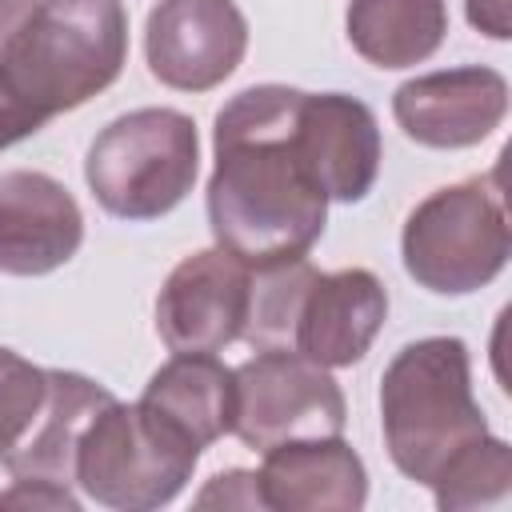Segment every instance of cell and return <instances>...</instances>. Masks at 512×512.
Segmentation results:
<instances>
[{
    "label": "cell",
    "mask_w": 512,
    "mask_h": 512,
    "mask_svg": "<svg viewBox=\"0 0 512 512\" xmlns=\"http://www.w3.org/2000/svg\"><path fill=\"white\" fill-rule=\"evenodd\" d=\"M464 12H468V24L480 28L484 36H492V40H508L512 36L508 0H464Z\"/></svg>",
    "instance_id": "cell-22"
},
{
    "label": "cell",
    "mask_w": 512,
    "mask_h": 512,
    "mask_svg": "<svg viewBox=\"0 0 512 512\" xmlns=\"http://www.w3.org/2000/svg\"><path fill=\"white\" fill-rule=\"evenodd\" d=\"M84 244V212L76 196L48 172H0V272L48 276Z\"/></svg>",
    "instance_id": "cell-12"
},
{
    "label": "cell",
    "mask_w": 512,
    "mask_h": 512,
    "mask_svg": "<svg viewBox=\"0 0 512 512\" xmlns=\"http://www.w3.org/2000/svg\"><path fill=\"white\" fill-rule=\"evenodd\" d=\"M140 404L204 452L224 432H232L236 372L212 352H172V360L148 376Z\"/></svg>",
    "instance_id": "cell-15"
},
{
    "label": "cell",
    "mask_w": 512,
    "mask_h": 512,
    "mask_svg": "<svg viewBox=\"0 0 512 512\" xmlns=\"http://www.w3.org/2000/svg\"><path fill=\"white\" fill-rule=\"evenodd\" d=\"M380 428L392 464L424 488L464 448L488 436L460 336H424L392 356L380 376Z\"/></svg>",
    "instance_id": "cell-3"
},
{
    "label": "cell",
    "mask_w": 512,
    "mask_h": 512,
    "mask_svg": "<svg viewBox=\"0 0 512 512\" xmlns=\"http://www.w3.org/2000/svg\"><path fill=\"white\" fill-rule=\"evenodd\" d=\"M112 400V392L80 372H60L48 368V404L20 444V452L4 464L12 480H56L72 484V464H76V444L88 420Z\"/></svg>",
    "instance_id": "cell-16"
},
{
    "label": "cell",
    "mask_w": 512,
    "mask_h": 512,
    "mask_svg": "<svg viewBox=\"0 0 512 512\" xmlns=\"http://www.w3.org/2000/svg\"><path fill=\"white\" fill-rule=\"evenodd\" d=\"M428 488L436 496V508L444 512L500 504L512 488V448L488 432L472 448H464Z\"/></svg>",
    "instance_id": "cell-18"
},
{
    "label": "cell",
    "mask_w": 512,
    "mask_h": 512,
    "mask_svg": "<svg viewBox=\"0 0 512 512\" xmlns=\"http://www.w3.org/2000/svg\"><path fill=\"white\" fill-rule=\"evenodd\" d=\"M352 48L376 68L424 64L448 36L444 0H348Z\"/></svg>",
    "instance_id": "cell-17"
},
{
    "label": "cell",
    "mask_w": 512,
    "mask_h": 512,
    "mask_svg": "<svg viewBox=\"0 0 512 512\" xmlns=\"http://www.w3.org/2000/svg\"><path fill=\"white\" fill-rule=\"evenodd\" d=\"M388 320V292L368 268L312 272L288 328V352L320 368H352Z\"/></svg>",
    "instance_id": "cell-10"
},
{
    "label": "cell",
    "mask_w": 512,
    "mask_h": 512,
    "mask_svg": "<svg viewBox=\"0 0 512 512\" xmlns=\"http://www.w3.org/2000/svg\"><path fill=\"white\" fill-rule=\"evenodd\" d=\"M0 508H52V512H80V500L72 496V484L56 480H12L8 492H0Z\"/></svg>",
    "instance_id": "cell-21"
},
{
    "label": "cell",
    "mask_w": 512,
    "mask_h": 512,
    "mask_svg": "<svg viewBox=\"0 0 512 512\" xmlns=\"http://www.w3.org/2000/svg\"><path fill=\"white\" fill-rule=\"evenodd\" d=\"M200 448L152 408L120 404L116 396L88 420L76 444L72 484L88 500L116 512H152L172 504L192 480Z\"/></svg>",
    "instance_id": "cell-5"
},
{
    "label": "cell",
    "mask_w": 512,
    "mask_h": 512,
    "mask_svg": "<svg viewBox=\"0 0 512 512\" xmlns=\"http://www.w3.org/2000/svg\"><path fill=\"white\" fill-rule=\"evenodd\" d=\"M48 404V368L0 348V464H8Z\"/></svg>",
    "instance_id": "cell-19"
},
{
    "label": "cell",
    "mask_w": 512,
    "mask_h": 512,
    "mask_svg": "<svg viewBox=\"0 0 512 512\" xmlns=\"http://www.w3.org/2000/svg\"><path fill=\"white\" fill-rule=\"evenodd\" d=\"M200 136L176 108H136L116 116L88 148L84 180L116 220H160L196 184Z\"/></svg>",
    "instance_id": "cell-4"
},
{
    "label": "cell",
    "mask_w": 512,
    "mask_h": 512,
    "mask_svg": "<svg viewBox=\"0 0 512 512\" xmlns=\"http://www.w3.org/2000/svg\"><path fill=\"white\" fill-rule=\"evenodd\" d=\"M124 60V0H40L0 44V152L100 96Z\"/></svg>",
    "instance_id": "cell-2"
},
{
    "label": "cell",
    "mask_w": 512,
    "mask_h": 512,
    "mask_svg": "<svg viewBox=\"0 0 512 512\" xmlns=\"http://www.w3.org/2000/svg\"><path fill=\"white\" fill-rule=\"evenodd\" d=\"M300 96L288 84H252L216 112L208 228L252 268L304 260L328 224V196L296 148Z\"/></svg>",
    "instance_id": "cell-1"
},
{
    "label": "cell",
    "mask_w": 512,
    "mask_h": 512,
    "mask_svg": "<svg viewBox=\"0 0 512 512\" xmlns=\"http://www.w3.org/2000/svg\"><path fill=\"white\" fill-rule=\"evenodd\" d=\"M236 372V416L232 432L264 452L284 440L340 436L348 404L328 368L288 348H260Z\"/></svg>",
    "instance_id": "cell-7"
},
{
    "label": "cell",
    "mask_w": 512,
    "mask_h": 512,
    "mask_svg": "<svg viewBox=\"0 0 512 512\" xmlns=\"http://www.w3.org/2000/svg\"><path fill=\"white\" fill-rule=\"evenodd\" d=\"M40 0H0V44L36 12Z\"/></svg>",
    "instance_id": "cell-23"
},
{
    "label": "cell",
    "mask_w": 512,
    "mask_h": 512,
    "mask_svg": "<svg viewBox=\"0 0 512 512\" xmlns=\"http://www.w3.org/2000/svg\"><path fill=\"white\" fill-rule=\"evenodd\" d=\"M260 504L272 512H356L368 500V472L340 436L284 440L264 448L256 472Z\"/></svg>",
    "instance_id": "cell-14"
},
{
    "label": "cell",
    "mask_w": 512,
    "mask_h": 512,
    "mask_svg": "<svg viewBox=\"0 0 512 512\" xmlns=\"http://www.w3.org/2000/svg\"><path fill=\"white\" fill-rule=\"evenodd\" d=\"M248 52V20L236 0H160L144 24L148 72L176 92L224 84Z\"/></svg>",
    "instance_id": "cell-9"
},
{
    "label": "cell",
    "mask_w": 512,
    "mask_h": 512,
    "mask_svg": "<svg viewBox=\"0 0 512 512\" xmlns=\"http://www.w3.org/2000/svg\"><path fill=\"white\" fill-rule=\"evenodd\" d=\"M296 148L328 200L356 204L380 176V124L348 92H304L296 108Z\"/></svg>",
    "instance_id": "cell-13"
},
{
    "label": "cell",
    "mask_w": 512,
    "mask_h": 512,
    "mask_svg": "<svg viewBox=\"0 0 512 512\" xmlns=\"http://www.w3.org/2000/svg\"><path fill=\"white\" fill-rule=\"evenodd\" d=\"M508 112V80L488 64H464L404 80L392 116L424 148H472L488 140Z\"/></svg>",
    "instance_id": "cell-11"
},
{
    "label": "cell",
    "mask_w": 512,
    "mask_h": 512,
    "mask_svg": "<svg viewBox=\"0 0 512 512\" xmlns=\"http://www.w3.org/2000/svg\"><path fill=\"white\" fill-rule=\"evenodd\" d=\"M512 252L508 216L488 180L472 176L424 196L400 232L404 272L436 296H468L492 284Z\"/></svg>",
    "instance_id": "cell-6"
},
{
    "label": "cell",
    "mask_w": 512,
    "mask_h": 512,
    "mask_svg": "<svg viewBox=\"0 0 512 512\" xmlns=\"http://www.w3.org/2000/svg\"><path fill=\"white\" fill-rule=\"evenodd\" d=\"M252 300V264L216 248L184 256L160 296H156V332L168 352H220L244 336Z\"/></svg>",
    "instance_id": "cell-8"
},
{
    "label": "cell",
    "mask_w": 512,
    "mask_h": 512,
    "mask_svg": "<svg viewBox=\"0 0 512 512\" xmlns=\"http://www.w3.org/2000/svg\"><path fill=\"white\" fill-rule=\"evenodd\" d=\"M196 508H264V504H260L256 472H244V468L216 472V476L200 488Z\"/></svg>",
    "instance_id": "cell-20"
}]
</instances>
